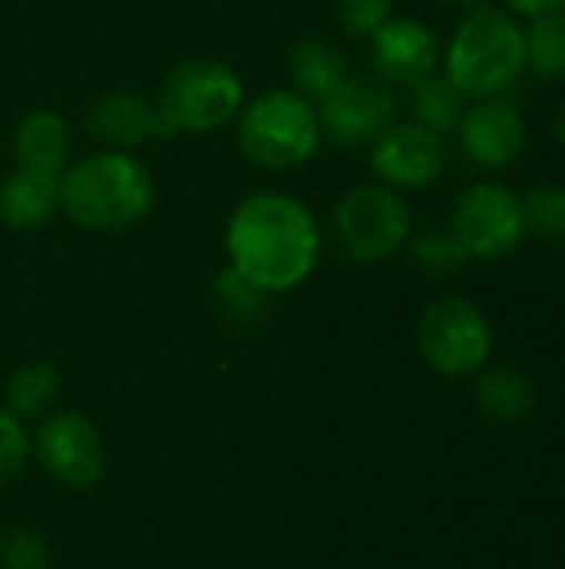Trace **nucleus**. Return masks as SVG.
I'll use <instances>...</instances> for the list:
<instances>
[{
    "label": "nucleus",
    "instance_id": "obj_19",
    "mask_svg": "<svg viewBox=\"0 0 565 569\" xmlns=\"http://www.w3.org/2000/svg\"><path fill=\"white\" fill-rule=\"evenodd\" d=\"M410 110H413V120L420 127L446 137V133H456L463 110H466V97L443 73H430L426 80L413 83Z\"/></svg>",
    "mask_w": 565,
    "mask_h": 569
},
{
    "label": "nucleus",
    "instance_id": "obj_6",
    "mask_svg": "<svg viewBox=\"0 0 565 569\" xmlns=\"http://www.w3.org/2000/svg\"><path fill=\"white\" fill-rule=\"evenodd\" d=\"M330 230L343 257L353 263H380L410 243L413 213L400 190L386 183H360L336 200Z\"/></svg>",
    "mask_w": 565,
    "mask_h": 569
},
{
    "label": "nucleus",
    "instance_id": "obj_14",
    "mask_svg": "<svg viewBox=\"0 0 565 569\" xmlns=\"http://www.w3.org/2000/svg\"><path fill=\"white\" fill-rule=\"evenodd\" d=\"M83 123H87V133L103 150H130L153 137H163L153 100L127 87H110L97 93L87 107Z\"/></svg>",
    "mask_w": 565,
    "mask_h": 569
},
{
    "label": "nucleus",
    "instance_id": "obj_8",
    "mask_svg": "<svg viewBox=\"0 0 565 569\" xmlns=\"http://www.w3.org/2000/svg\"><path fill=\"white\" fill-rule=\"evenodd\" d=\"M450 227L463 240L470 260H500L529 233L519 193L493 180L473 183L456 197Z\"/></svg>",
    "mask_w": 565,
    "mask_h": 569
},
{
    "label": "nucleus",
    "instance_id": "obj_2",
    "mask_svg": "<svg viewBox=\"0 0 565 569\" xmlns=\"http://www.w3.org/2000/svg\"><path fill=\"white\" fill-rule=\"evenodd\" d=\"M150 207L153 177L130 150H103L60 173V213L83 230H127Z\"/></svg>",
    "mask_w": 565,
    "mask_h": 569
},
{
    "label": "nucleus",
    "instance_id": "obj_13",
    "mask_svg": "<svg viewBox=\"0 0 565 569\" xmlns=\"http://www.w3.org/2000/svg\"><path fill=\"white\" fill-rule=\"evenodd\" d=\"M456 137H460L463 153L473 163L496 170V167L513 163L523 153V147H526V120L509 100L486 97V100H476L473 107L463 110Z\"/></svg>",
    "mask_w": 565,
    "mask_h": 569
},
{
    "label": "nucleus",
    "instance_id": "obj_21",
    "mask_svg": "<svg viewBox=\"0 0 565 569\" xmlns=\"http://www.w3.org/2000/svg\"><path fill=\"white\" fill-rule=\"evenodd\" d=\"M60 393V373L50 363H23L7 383V410L13 417H40Z\"/></svg>",
    "mask_w": 565,
    "mask_h": 569
},
{
    "label": "nucleus",
    "instance_id": "obj_10",
    "mask_svg": "<svg viewBox=\"0 0 565 569\" xmlns=\"http://www.w3.org/2000/svg\"><path fill=\"white\" fill-rule=\"evenodd\" d=\"M40 467L67 487H93L107 467V447L100 430L73 410L43 417L37 430Z\"/></svg>",
    "mask_w": 565,
    "mask_h": 569
},
{
    "label": "nucleus",
    "instance_id": "obj_1",
    "mask_svg": "<svg viewBox=\"0 0 565 569\" xmlns=\"http://www.w3.org/2000/svg\"><path fill=\"white\" fill-rule=\"evenodd\" d=\"M320 253V220L293 193H246L226 220L230 267L270 297L300 287L316 270Z\"/></svg>",
    "mask_w": 565,
    "mask_h": 569
},
{
    "label": "nucleus",
    "instance_id": "obj_20",
    "mask_svg": "<svg viewBox=\"0 0 565 569\" xmlns=\"http://www.w3.org/2000/svg\"><path fill=\"white\" fill-rule=\"evenodd\" d=\"M523 40L526 67H533L539 77H565V7L529 17Z\"/></svg>",
    "mask_w": 565,
    "mask_h": 569
},
{
    "label": "nucleus",
    "instance_id": "obj_22",
    "mask_svg": "<svg viewBox=\"0 0 565 569\" xmlns=\"http://www.w3.org/2000/svg\"><path fill=\"white\" fill-rule=\"evenodd\" d=\"M410 250H413V260L433 277H453L470 263V253L463 240L453 233V227H433V230L410 237Z\"/></svg>",
    "mask_w": 565,
    "mask_h": 569
},
{
    "label": "nucleus",
    "instance_id": "obj_3",
    "mask_svg": "<svg viewBox=\"0 0 565 569\" xmlns=\"http://www.w3.org/2000/svg\"><path fill=\"white\" fill-rule=\"evenodd\" d=\"M526 70L523 27L500 7H473L443 50V77L463 97H500Z\"/></svg>",
    "mask_w": 565,
    "mask_h": 569
},
{
    "label": "nucleus",
    "instance_id": "obj_23",
    "mask_svg": "<svg viewBox=\"0 0 565 569\" xmlns=\"http://www.w3.org/2000/svg\"><path fill=\"white\" fill-rule=\"evenodd\" d=\"M519 200H523L526 230L539 237H565V187L536 183Z\"/></svg>",
    "mask_w": 565,
    "mask_h": 569
},
{
    "label": "nucleus",
    "instance_id": "obj_31",
    "mask_svg": "<svg viewBox=\"0 0 565 569\" xmlns=\"http://www.w3.org/2000/svg\"><path fill=\"white\" fill-rule=\"evenodd\" d=\"M563 263H565V257H563Z\"/></svg>",
    "mask_w": 565,
    "mask_h": 569
},
{
    "label": "nucleus",
    "instance_id": "obj_4",
    "mask_svg": "<svg viewBox=\"0 0 565 569\" xmlns=\"http://www.w3.org/2000/svg\"><path fill=\"white\" fill-rule=\"evenodd\" d=\"M236 143L253 167L293 170L316 157L323 127L316 103L296 90H270L243 103L236 117Z\"/></svg>",
    "mask_w": 565,
    "mask_h": 569
},
{
    "label": "nucleus",
    "instance_id": "obj_5",
    "mask_svg": "<svg viewBox=\"0 0 565 569\" xmlns=\"http://www.w3.org/2000/svg\"><path fill=\"white\" fill-rule=\"evenodd\" d=\"M246 90L240 73L220 60H183L176 63L153 100L163 137L173 133H210L240 117Z\"/></svg>",
    "mask_w": 565,
    "mask_h": 569
},
{
    "label": "nucleus",
    "instance_id": "obj_17",
    "mask_svg": "<svg viewBox=\"0 0 565 569\" xmlns=\"http://www.w3.org/2000/svg\"><path fill=\"white\" fill-rule=\"evenodd\" d=\"M286 73L293 83L290 90L320 103L350 77V63L330 37L306 33L293 43V50L286 57Z\"/></svg>",
    "mask_w": 565,
    "mask_h": 569
},
{
    "label": "nucleus",
    "instance_id": "obj_28",
    "mask_svg": "<svg viewBox=\"0 0 565 569\" xmlns=\"http://www.w3.org/2000/svg\"><path fill=\"white\" fill-rule=\"evenodd\" d=\"M513 13H523V17H536V13H546V10H559L565 7V0H503Z\"/></svg>",
    "mask_w": 565,
    "mask_h": 569
},
{
    "label": "nucleus",
    "instance_id": "obj_7",
    "mask_svg": "<svg viewBox=\"0 0 565 569\" xmlns=\"http://www.w3.org/2000/svg\"><path fill=\"white\" fill-rule=\"evenodd\" d=\"M420 357L443 377L480 373L493 357V327L466 297H440L416 323Z\"/></svg>",
    "mask_w": 565,
    "mask_h": 569
},
{
    "label": "nucleus",
    "instance_id": "obj_24",
    "mask_svg": "<svg viewBox=\"0 0 565 569\" xmlns=\"http://www.w3.org/2000/svg\"><path fill=\"white\" fill-rule=\"evenodd\" d=\"M213 290H216L220 307H223L233 320H256V317L266 310V303H270V293H263V290L253 287L250 280H243L233 267H226V270L216 277Z\"/></svg>",
    "mask_w": 565,
    "mask_h": 569
},
{
    "label": "nucleus",
    "instance_id": "obj_29",
    "mask_svg": "<svg viewBox=\"0 0 565 569\" xmlns=\"http://www.w3.org/2000/svg\"><path fill=\"white\" fill-rule=\"evenodd\" d=\"M553 137L565 147V103H559V110H556V117H553Z\"/></svg>",
    "mask_w": 565,
    "mask_h": 569
},
{
    "label": "nucleus",
    "instance_id": "obj_15",
    "mask_svg": "<svg viewBox=\"0 0 565 569\" xmlns=\"http://www.w3.org/2000/svg\"><path fill=\"white\" fill-rule=\"evenodd\" d=\"M60 213V177L13 167L0 177V220L13 230H40Z\"/></svg>",
    "mask_w": 565,
    "mask_h": 569
},
{
    "label": "nucleus",
    "instance_id": "obj_18",
    "mask_svg": "<svg viewBox=\"0 0 565 569\" xmlns=\"http://www.w3.org/2000/svg\"><path fill=\"white\" fill-rule=\"evenodd\" d=\"M476 403L496 423H519L536 407V383L516 367H483L476 380Z\"/></svg>",
    "mask_w": 565,
    "mask_h": 569
},
{
    "label": "nucleus",
    "instance_id": "obj_27",
    "mask_svg": "<svg viewBox=\"0 0 565 569\" xmlns=\"http://www.w3.org/2000/svg\"><path fill=\"white\" fill-rule=\"evenodd\" d=\"M27 453H30V440H27L20 417H13L10 410H0V487L20 473V467L27 463Z\"/></svg>",
    "mask_w": 565,
    "mask_h": 569
},
{
    "label": "nucleus",
    "instance_id": "obj_9",
    "mask_svg": "<svg viewBox=\"0 0 565 569\" xmlns=\"http://www.w3.org/2000/svg\"><path fill=\"white\" fill-rule=\"evenodd\" d=\"M316 113L323 137L340 147H363L396 123V93L380 77L350 73L326 100L316 103Z\"/></svg>",
    "mask_w": 565,
    "mask_h": 569
},
{
    "label": "nucleus",
    "instance_id": "obj_30",
    "mask_svg": "<svg viewBox=\"0 0 565 569\" xmlns=\"http://www.w3.org/2000/svg\"><path fill=\"white\" fill-rule=\"evenodd\" d=\"M446 3H456V7H466V10H473V7H483L486 0H446Z\"/></svg>",
    "mask_w": 565,
    "mask_h": 569
},
{
    "label": "nucleus",
    "instance_id": "obj_25",
    "mask_svg": "<svg viewBox=\"0 0 565 569\" xmlns=\"http://www.w3.org/2000/svg\"><path fill=\"white\" fill-rule=\"evenodd\" d=\"M393 3L396 0H333V17L346 33L370 37L393 17Z\"/></svg>",
    "mask_w": 565,
    "mask_h": 569
},
{
    "label": "nucleus",
    "instance_id": "obj_16",
    "mask_svg": "<svg viewBox=\"0 0 565 569\" xmlns=\"http://www.w3.org/2000/svg\"><path fill=\"white\" fill-rule=\"evenodd\" d=\"M13 160L17 167H33V170H47L60 177L73 163L70 123L50 107H37L23 113L13 130Z\"/></svg>",
    "mask_w": 565,
    "mask_h": 569
},
{
    "label": "nucleus",
    "instance_id": "obj_11",
    "mask_svg": "<svg viewBox=\"0 0 565 569\" xmlns=\"http://www.w3.org/2000/svg\"><path fill=\"white\" fill-rule=\"evenodd\" d=\"M370 167L380 183L393 190H420L443 177L446 170V140L416 120L393 123L373 140Z\"/></svg>",
    "mask_w": 565,
    "mask_h": 569
},
{
    "label": "nucleus",
    "instance_id": "obj_12",
    "mask_svg": "<svg viewBox=\"0 0 565 569\" xmlns=\"http://www.w3.org/2000/svg\"><path fill=\"white\" fill-rule=\"evenodd\" d=\"M370 40V60L380 80L386 83H420L443 63L440 37L416 17H390Z\"/></svg>",
    "mask_w": 565,
    "mask_h": 569
},
{
    "label": "nucleus",
    "instance_id": "obj_26",
    "mask_svg": "<svg viewBox=\"0 0 565 569\" xmlns=\"http://www.w3.org/2000/svg\"><path fill=\"white\" fill-rule=\"evenodd\" d=\"M0 563L3 569H47L50 543L37 530H17L7 540H0Z\"/></svg>",
    "mask_w": 565,
    "mask_h": 569
}]
</instances>
